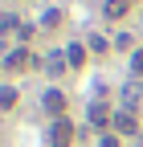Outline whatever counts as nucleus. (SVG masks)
<instances>
[{
  "label": "nucleus",
  "mask_w": 143,
  "mask_h": 147,
  "mask_svg": "<svg viewBox=\"0 0 143 147\" xmlns=\"http://www.w3.org/2000/svg\"><path fill=\"white\" fill-rule=\"evenodd\" d=\"M69 143H74V123H69V119H57V123L49 127V147H69Z\"/></svg>",
  "instance_id": "1"
},
{
  "label": "nucleus",
  "mask_w": 143,
  "mask_h": 147,
  "mask_svg": "<svg viewBox=\"0 0 143 147\" xmlns=\"http://www.w3.org/2000/svg\"><path fill=\"white\" fill-rule=\"evenodd\" d=\"M65 65H69V57H65V53H49V57H45V74H49V78H61V74H65Z\"/></svg>",
  "instance_id": "2"
},
{
  "label": "nucleus",
  "mask_w": 143,
  "mask_h": 147,
  "mask_svg": "<svg viewBox=\"0 0 143 147\" xmlns=\"http://www.w3.org/2000/svg\"><path fill=\"white\" fill-rule=\"evenodd\" d=\"M45 110L57 115V119H65V94H61V90H49V94H45Z\"/></svg>",
  "instance_id": "3"
},
{
  "label": "nucleus",
  "mask_w": 143,
  "mask_h": 147,
  "mask_svg": "<svg viewBox=\"0 0 143 147\" xmlns=\"http://www.w3.org/2000/svg\"><path fill=\"white\" fill-rule=\"evenodd\" d=\"M106 119H111V110H106L102 102H90V123L94 127H106Z\"/></svg>",
  "instance_id": "4"
},
{
  "label": "nucleus",
  "mask_w": 143,
  "mask_h": 147,
  "mask_svg": "<svg viewBox=\"0 0 143 147\" xmlns=\"http://www.w3.org/2000/svg\"><path fill=\"white\" fill-rule=\"evenodd\" d=\"M16 106V90L12 86H0V110H12Z\"/></svg>",
  "instance_id": "5"
},
{
  "label": "nucleus",
  "mask_w": 143,
  "mask_h": 147,
  "mask_svg": "<svg viewBox=\"0 0 143 147\" xmlns=\"http://www.w3.org/2000/svg\"><path fill=\"white\" fill-rule=\"evenodd\" d=\"M131 8V0H106V16H123Z\"/></svg>",
  "instance_id": "6"
},
{
  "label": "nucleus",
  "mask_w": 143,
  "mask_h": 147,
  "mask_svg": "<svg viewBox=\"0 0 143 147\" xmlns=\"http://www.w3.org/2000/svg\"><path fill=\"white\" fill-rule=\"evenodd\" d=\"M115 127H119L123 135H131V131H135V119L127 115V110H123V115H115Z\"/></svg>",
  "instance_id": "7"
},
{
  "label": "nucleus",
  "mask_w": 143,
  "mask_h": 147,
  "mask_svg": "<svg viewBox=\"0 0 143 147\" xmlns=\"http://www.w3.org/2000/svg\"><path fill=\"white\" fill-rule=\"evenodd\" d=\"M65 57H69V65H82V61H86V49H82V45H69Z\"/></svg>",
  "instance_id": "8"
},
{
  "label": "nucleus",
  "mask_w": 143,
  "mask_h": 147,
  "mask_svg": "<svg viewBox=\"0 0 143 147\" xmlns=\"http://www.w3.org/2000/svg\"><path fill=\"white\" fill-rule=\"evenodd\" d=\"M25 61H29V53H25V49H12V53H8V69H21Z\"/></svg>",
  "instance_id": "9"
},
{
  "label": "nucleus",
  "mask_w": 143,
  "mask_h": 147,
  "mask_svg": "<svg viewBox=\"0 0 143 147\" xmlns=\"http://www.w3.org/2000/svg\"><path fill=\"white\" fill-rule=\"evenodd\" d=\"M131 69H135V74H143V49H139V53H131Z\"/></svg>",
  "instance_id": "10"
},
{
  "label": "nucleus",
  "mask_w": 143,
  "mask_h": 147,
  "mask_svg": "<svg viewBox=\"0 0 143 147\" xmlns=\"http://www.w3.org/2000/svg\"><path fill=\"white\" fill-rule=\"evenodd\" d=\"M98 147H119V139H115V135H102V139H98Z\"/></svg>",
  "instance_id": "11"
},
{
  "label": "nucleus",
  "mask_w": 143,
  "mask_h": 147,
  "mask_svg": "<svg viewBox=\"0 0 143 147\" xmlns=\"http://www.w3.org/2000/svg\"><path fill=\"white\" fill-rule=\"evenodd\" d=\"M4 49H8V45H4V33H0V53H4Z\"/></svg>",
  "instance_id": "12"
}]
</instances>
